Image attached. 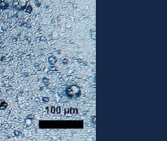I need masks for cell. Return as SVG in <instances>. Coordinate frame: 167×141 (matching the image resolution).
Listing matches in <instances>:
<instances>
[{
	"mask_svg": "<svg viewBox=\"0 0 167 141\" xmlns=\"http://www.w3.org/2000/svg\"><path fill=\"white\" fill-rule=\"evenodd\" d=\"M68 95H69V97H74L75 96H78V95L79 94V90L78 87L75 86H72L68 90Z\"/></svg>",
	"mask_w": 167,
	"mask_h": 141,
	"instance_id": "cell-1",
	"label": "cell"
},
{
	"mask_svg": "<svg viewBox=\"0 0 167 141\" xmlns=\"http://www.w3.org/2000/svg\"><path fill=\"white\" fill-rule=\"evenodd\" d=\"M7 105H8V104L5 102V101L2 102V101H0V109H5V107H6Z\"/></svg>",
	"mask_w": 167,
	"mask_h": 141,
	"instance_id": "cell-2",
	"label": "cell"
}]
</instances>
